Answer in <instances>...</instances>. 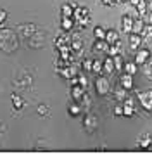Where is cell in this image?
<instances>
[{
  "instance_id": "obj_8",
  "label": "cell",
  "mask_w": 152,
  "mask_h": 154,
  "mask_svg": "<svg viewBox=\"0 0 152 154\" xmlns=\"http://www.w3.org/2000/svg\"><path fill=\"white\" fill-rule=\"evenodd\" d=\"M102 68H104V73L105 75H111V73H114V61H112V57H105V61L102 63Z\"/></svg>"
},
{
  "instance_id": "obj_29",
  "label": "cell",
  "mask_w": 152,
  "mask_h": 154,
  "mask_svg": "<svg viewBox=\"0 0 152 154\" xmlns=\"http://www.w3.org/2000/svg\"><path fill=\"white\" fill-rule=\"evenodd\" d=\"M78 85H81L83 88H87V85H88L87 78H85V76H78Z\"/></svg>"
},
{
  "instance_id": "obj_37",
  "label": "cell",
  "mask_w": 152,
  "mask_h": 154,
  "mask_svg": "<svg viewBox=\"0 0 152 154\" xmlns=\"http://www.w3.org/2000/svg\"><path fill=\"white\" fill-rule=\"evenodd\" d=\"M147 2H150V0H147Z\"/></svg>"
},
{
  "instance_id": "obj_34",
  "label": "cell",
  "mask_w": 152,
  "mask_h": 154,
  "mask_svg": "<svg viewBox=\"0 0 152 154\" xmlns=\"http://www.w3.org/2000/svg\"><path fill=\"white\" fill-rule=\"evenodd\" d=\"M69 83H71V87H73V85H78V75H74V76L69 78Z\"/></svg>"
},
{
  "instance_id": "obj_4",
  "label": "cell",
  "mask_w": 152,
  "mask_h": 154,
  "mask_svg": "<svg viewBox=\"0 0 152 154\" xmlns=\"http://www.w3.org/2000/svg\"><path fill=\"white\" fill-rule=\"evenodd\" d=\"M149 56H150V52L147 49L138 50L137 54H135V63H137V66H144V64L149 61Z\"/></svg>"
},
{
  "instance_id": "obj_13",
  "label": "cell",
  "mask_w": 152,
  "mask_h": 154,
  "mask_svg": "<svg viewBox=\"0 0 152 154\" xmlns=\"http://www.w3.org/2000/svg\"><path fill=\"white\" fill-rule=\"evenodd\" d=\"M104 40L109 43V45L116 43L117 40H119V36H117V31H114V29H107V31H105V38H104Z\"/></svg>"
},
{
  "instance_id": "obj_16",
  "label": "cell",
  "mask_w": 152,
  "mask_h": 154,
  "mask_svg": "<svg viewBox=\"0 0 152 154\" xmlns=\"http://www.w3.org/2000/svg\"><path fill=\"white\" fill-rule=\"evenodd\" d=\"M61 12H62V16H64V17H73V12H74L73 4H62Z\"/></svg>"
},
{
  "instance_id": "obj_9",
  "label": "cell",
  "mask_w": 152,
  "mask_h": 154,
  "mask_svg": "<svg viewBox=\"0 0 152 154\" xmlns=\"http://www.w3.org/2000/svg\"><path fill=\"white\" fill-rule=\"evenodd\" d=\"M69 45H71V50H73V52H81L83 50V40L80 36H73Z\"/></svg>"
},
{
  "instance_id": "obj_20",
  "label": "cell",
  "mask_w": 152,
  "mask_h": 154,
  "mask_svg": "<svg viewBox=\"0 0 152 154\" xmlns=\"http://www.w3.org/2000/svg\"><path fill=\"white\" fill-rule=\"evenodd\" d=\"M69 114L71 116H78L80 112H81V106H80V102H73V104H69Z\"/></svg>"
},
{
  "instance_id": "obj_22",
  "label": "cell",
  "mask_w": 152,
  "mask_h": 154,
  "mask_svg": "<svg viewBox=\"0 0 152 154\" xmlns=\"http://www.w3.org/2000/svg\"><path fill=\"white\" fill-rule=\"evenodd\" d=\"M112 61H114V68H116L117 71H123L124 61H123V57H121V54H117V56H114V57H112Z\"/></svg>"
},
{
  "instance_id": "obj_27",
  "label": "cell",
  "mask_w": 152,
  "mask_h": 154,
  "mask_svg": "<svg viewBox=\"0 0 152 154\" xmlns=\"http://www.w3.org/2000/svg\"><path fill=\"white\" fill-rule=\"evenodd\" d=\"M92 66H93V61H90V59H83L81 68L85 71H92Z\"/></svg>"
},
{
  "instance_id": "obj_18",
  "label": "cell",
  "mask_w": 152,
  "mask_h": 154,
  "mask_svg": "<svg viewBox=\"0 0 152 154\" xmlns=\"http://www.w3.org/2000/svg\"><path fill=\"white\" fill-rule=\"evenodd\" d=\"M35 33H36V26H35V24H26V26L23 28V35L26 36V38H31Z\"/></svg>"
},
{
  "instance_id": "obj_36",
  "label": "cell",
  "mask_w": 152,
  "mask_h": 154,
  "mask_svg": "<svg viewBox=\"0 0 152 154\" xmlns=\"http://www.w3.org/2000/svg\"><path fill=\"white\" fill-rule=\"evenodd\" d=\"M117 2H130V0H117Z\"/></svg>"
},
{
  "instance_id": "obj_24",
  "label": "cell",
  "mask_w": 152,
  "mask_h": 154,
  "mask_svg": "<svg viewBox=\"0 0 152 154\" xmlns=\"http://www.w3.org/2000/svg\"><path fill=\"white\" fill-rule=\"evenodd\" d=\"M138 146L142 147V149H149V147L152 146V137H150V135H145L144 139L138 142Z\"/></svg>"
},
{
  "instance_id": "obj_2",
  "label": "cell",
  "mask_w": 152,
  "mask_h": 154,
  "mask_svg": "<svg viewBox=\"0 0 152 154\" xmlns=\"http://www.w3.org/2000/svg\"><path fill=\"white\" fill-rule=\"evenodd\" d=\"M138 99H140V104L144 106V109L152 112V90H145L138 94Z\"/></svg>"
},
{
  "instance_id": "obj_7",
  "label": "cell",
  "mask_w": 152,
  "mask_h": 154,
  "mask_svg": "<svg viewBox=\"0 0 152 154\" xmlns=\"http://www.w3.org/2000/svg\"><path fill=\"white\" fill-rule=\"evenodd\" d=\"M119 85H121L123 88H126V90H131V88H133V76L128 75V73L121 75V78H119Z\"/></svg>"
},
{
  "instance_id": "obj_5",
  "label": "cell",
  "mask_w": 152,
  "mask_h": 154,
  "mask_svg": "<svg viewBox=\"0 0 152 154\" xmlns=\"http://www.w3.org/2000/svg\"><path fill=\"white\" fill-rule=\"evenodd\" d=\"M142 42H144L142 35H138V33H130V49L131 50H138L140 45H142Z\"/></svg>"
},
{
  "instance_id": "obj_31",
  "label": "cell",
  "mask_w": 152,
  "mask_h": 154,
  "mask_svg": "<svg viewBox=\"0 0 152 154\" xmlns=\"http://www.w3.org/2000/svg\"><path fill=\"white\" fill-rule=\"evenodd\" d=\"M114 114L116 116H123V106H116L114 107Z\"/></svg>"
},
{
  "instance_id": "obj_17",
  "label": "cell",
  "mask_w": 152,
  "mask_h": 154,
  "mask_svg": "<svg viewBox=\"0 0 152 154\" xmlns=\"http://www.w3.org/2000/svg\"><path fill=\"white\" fill-rule=\"evenodd\" d=\"M142 38H145L147 42L152 40V23H145L144 31H142Z\"/></svg>"
},
{
  "instance_id": "obj_6",
  "label": "cell",
  "mask_w": 152,
  "mask_h": 154,
  "mask_svg": "<svg viewBox=\"0 0 152 154\" xmlns=\"http://www.w3.org/2000/svg\"><path fill=\"white\" fill-rule=\"evenodd\" d=\"M83 95H85V88H83L81 85H73V88H71V97L74 99L76 102H81Z\"/></svg>"
},
{
  "instance_id": "obj_25",
  "label": "cell",
  "mask_w": 152,
  "mask_h": 154,
  "mask_svg": "<svg viewBox=\"0 0 152 154\" xmlns=\"http://www.w3.org/2000/svg\"><path fill=\"white\" fill-rule=\"evenodd\" d=\"M93 36L104 40V38H105V29H104L102 26H95V29H93Z\"/></svg>"
},
{
  "instance_id": "obj_10",
  "label": "cell",
  "mask_w": 152,
  "mask_h": 154,
  "mask_svg": "<svg viewBox=\"0 0 152 154\" xmlns=\"http://www.w3.org/2000/svg\"><path fill=\"white\" fill-rule=\"evenodd\" d=\"M83 126H85V130H87V132H93V130H95V118H93V116H85V119H83Z\"/></svg>"
},
{
  "instance_id": "obj_15",
  "label": "cell",
  "mask_w": 152,
  "mask_h": 154,
  "mask_svg": "<svg viewBox=\"0 0 152 154\" xmlns=\"http://www.w3.org/2000/svg\"><path fill=\"white\" fill-rule=\"evenodd\" d=\"M61 26H62V29H64V31H71V29H73V26H74V19H73V17H64V16H62Z\"/></svg>"
},
{
  "instance_id": "obj_21",
  "label": "cell",
  "mask_w": 152,
  "mask_h": 154,
  "mask_svg": "<svg viewBox=\"0 0 152 154\" xmlns=\"http://www.w3.org/2000/svg\"><path fill=\"white\" fill-rule=\"evenodd\" d=\"M68 43H71L69 36L68 35H61V36H57V40H55V47L59 49V47H62V45H68Z\"/></svg>"
},
{
  "instance_id": "obj_14",
  "label": "cell",
  "mask_w": 152,
  "mask_h": 154,
  "mask_svg": "<svg viewBox=\"0 0 152 154\" xmlns=\"http://www.w3.org/2000/svg\"><path fill=\"white\" fill-rule=\"evenodd\" d=\"M135 9H137V12L140 14V17H145V16L149 14V9H147V0L138 2L137 5H135Z\"/></svg>"
},
{
  "instance_id": "obj_23",
  "label": "cell",
  "mask_w": 152,
  "mask_h": 154,
  "mask_svg": "<svg viewBox=\"0 0 152 154\" xmlns=\"http://www.w3.org/2000/svg\"><path fill=\"white\" fill-rule=\"evenodd\" d=\"M92 71H93L95 75H102V73H104L102 61H100V59H95V61H93V66H92Z\"/></svg>"
},
{
  "instance_id": "obj_28",
  "label": "cell",
  "mask_w": 152,
  "mask_h": 154,
  "mask_svg": "<svg viewBox=\"0 0 152 154\" xmlns=\"http://www.w3.org/2000/svg\"><path fill=\"white\" fill-rule=\"evenodd\" d=\"M124 92H126V88H123V87L119 85V87H116L114 94H116V97H117V99H124Z\"/></svg>"
},
{
  "instance_id": "obj_19",
  "label": "cell",
  "mask_w": 152,
  "mask_h": 154,
  "mask_svg": "<svg viewBox=\"0 0 152 154\" xmlns=\"http://www.w3.org/2000/svg\"><path fill=\"white\" fill-rule=\"evenodd\" d=\"M123 71L124 73H128V75H135L137 73V63H124V66H123Z\"/></svg>"
},
{
  "instance_id": "obj_1",
  "label": "cell",
  "mask_w": 152,
  "mask_h": 154,
  "mask_svg": "<svg viewBox=\"0 0 152 154\" xmlns=\"http://www.w3.org/2000/svg\"><path fill=\"white\" fill-rule=\"evenodd\" d=\"M95 90L99 95H107L111 90V83L107 78H104L102 75H99V78L95 80Z\"/></svg>"
},
{
  "instance_id": "obj_12",
  "label": "cell",
  "mask_w": 152,
  "mask_h": 154,
  "mask_svg": "<svg viewBox=\"0 0 152 154\" xmlns=\"http://www.w3.org/2000/svg\"><path fill=\"white\" fill-rule=\"evenodd\" d=\"M107 47H109V43L105 42V40L95 38V42H93V50H97V52H107Z\"/></svg>"
},
{
  "instance_id": "obj_30",
  "label": "cell",
  "mask_w": 152,
  "mask_h": 154,
  "mask_svg": "<svg viewBox=\"0 0 152 154\" xmlns=\"http://www.w3.org/2000/svg\"><path fill=\"white\" fill-rule=\"evenodd\" d=\"M47 109H48V107H47V106H45V104H40V106H38V112H40V114H41V116H45V114H47Z\"/></svg>"
},
{
  "instance_id": "obj_33",
  "label": "cell",
  "mask_w": 152,
  "mask_h": 154,
  "mask_svg": "<svg viewBox=\"0 0 152 154\" xmlns=\"http://www.w3.org/2000/svg\"><path fill=\"white\" fill-rule=\"evenodd\" d=\"M5 19H7V12L4 11V9H0V24L5 21Z\"/></svg>"
},
{
  "instance_id": "obj_26",
  "label": "cell",
  "mask_w": 152,
  "mask_h": 154,
  "mask_svg": "<svg viewBox=\"0 0 152 154\" xmlns=\"http://www.w3.org/2000/svg\"><path fill=\"white\" fill-rule=\"evenodd\" d=\"M12 104H14L16 109H21L23 104H24V100H23V97H19V95H16V94H14V95H12Z\"/></svg>"
},
{
  "instance_id": "obj_35",
  "label": "cell",
  "mask_w": 152,
  "mask_h": 154,
  "mask_svg": "<svg viewBox=\"0 0 152 154\" xmlns=\"http://www.w3.org/2000/svg\"><path fill=\"white\" fill-rule=\"evenodd\" d=\"M138 2H142V0H130V4H131V5H133V7H135V5H137Z\"/></svg>"
},
{
  "instance_id": "obj_3",
  "label": "cell",
  "mask_w": 152,
  "mask_h": 154,
  "mask_svg": "<svg viewBox=\"0 0 152 154\" xmlns=\"http://www.w3.org/2000/svg\"><path fill=\"white\" fill-rule=\"evenodd\" d=\"M133 17H131V14H124L123 19H121V26H123V31L126 33V35H130L131 29H133Z\"/></svg>"
},
{
  "instance_id": "obj_38",
  "label": "cell",
  "mask_w": 152,
  "mask_h": 154,
  "mask_svg": "<svg viewBox=\"0 0 152 154\" xmlns=\"http://www.w3.org/2000/svg\"><path fill=\"white\" fill-rule=\"evenodd\" d=\"M116 2H117V0H116Z\"/></svg>"
},
{
  "instance_id": "obj_11",
  "label": "cell",
  "mask_w": 152,
  "mask_h": 154,
  "mask_svg": "<svg viewBox=\"0 0 152 154\" xmlns=\"http://www.w3.org/2000/svg\"><path fill=\"white\" fill-rule=\"evenodd\" d=\"M123 116H133V100L131 99H124L123 104Z\"/></svg>"
},
{
  "instance_id": "obj_32",
  "label": "cell",
  "mask_w": 152,
  "mask_h": 154,
  "mask_svg": "<svg viewBox=\"0 0 152 154\" xmlns=\"http://www.w3.org/2000/svg\"><path fill=\"white\" fill-rule=\"evenodd\" d=\"M100 4H102V5H116L117 2L116 0H100Z\"/></svg>"
}]
</instances>
